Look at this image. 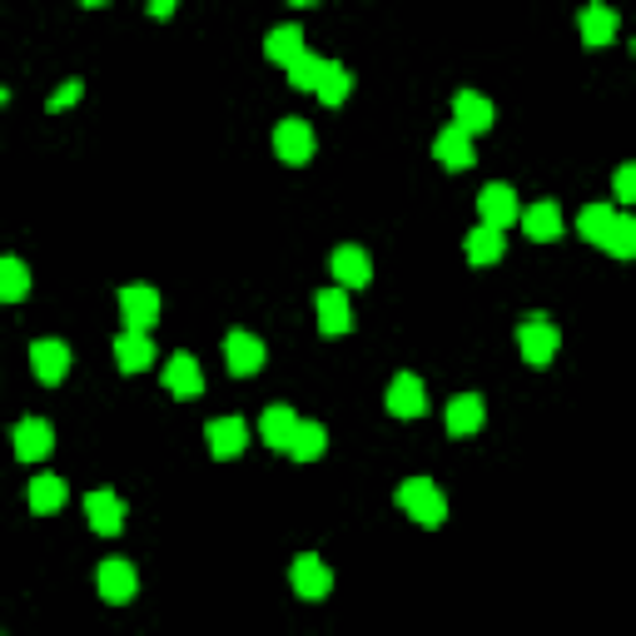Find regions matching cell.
Here are the masks:
<instances>
[{"mask_svg": "<svg viewBox=\"0 0 636 636\" xmlns=\"http://www.w3.org/2000/svg\"><path fill=\"white\" fill-rule=\"evenodd\" d=\"M398 507L418 522V528H442V522H448V497H442V487L432 483V477H408V483L398 487Z\"/></svg>", "mask_w": 636, "mask_h": 636, "instance_id": "cell-1", "label": "cell"}, {"mask_svg": "<svg viewBox=\"0 0 636 636\" xmlns=\"http://www.w3.org/2000/svg\"><path fill=\"white\" fill-rule=\"evenodd\" d=\"M289 582H293V592H299L303 602H324V597L334 592V567H328L319 552H299L293 567H289Z\"/></svg>", "mask_w": 636, "mask_h": 636, "instance_id": "cell-2", "label": "cell"}, {"mask_svg": "<svg viewBox=\"0 0 636 636\" xmlns=\"http://www.w3.org/2000/svg\"><path fill=\"white\" fill-rule=\"evenodd\" d=\"M518 348H522V358H528L532 368H547L552 358H557V348H562L557 324H552L547 313H532L528 324L518 328Z\"/></svg>", "mask_w": 636, "mask_h": 636, "instance_id": "cell-3", "label": "cell"}, {"mask_svg": "<svg viewBox=\"0 0 636 636\" xmlns=\"http://www.w3.org/2000/svg\"><path fill=\"white\" fill-rule=\"evenodd\" d=\"M95 587L109 606H125V602H135V592H140V571H135L125 557H105L100 571H95Z\"/></svg>", "mask_w": 636, "mask_h": 636, "instance_id": "cell-4", "label": "cell"}, {"mask_svg": "<svg viewBox=\"0 0 636 636\" xmlns=\"http://www.w3.org/2000/svg\"><path fill=\"white\" fill-rule=\"evenodd\" d=\"M477 215H483L487 229H512L522 224V209H518V195H512V184H487L483 195H477Z\"/></svg>", "mask_w": 636, "mask_h": 636, "instance_id": "cell-5", "label": "cell"}, {"mask_svg": "<svg viewBox=\"0 0 636 636\" xmlns=\"http://www.w3.org/2000/svg\"><path fill=\"white\" fill-rule=\"evenodd\" d=\"M274 154H279V164H289V170L309 164L313 160V130H309V119H279V130H274Z\"/></svg>", "mask_w": 636, "mask_h": 636, "instance_id": "cell-6", "label": "cell"}, {"mask_svg": "<svg viewBox=\"0 0 636 636\" xmlns=\"http://www.w3.org/2000/svg\"><path fill=\"white\" fill-rule=\"evenodd\" d=\"M313 319H319V334L344 338L354 328V313H348V289H319L313 293Z\"/></svg>", "mask_w": 636, "mask_h": 636, "instance_id": "cell-7", "label": "cell"}, {"mask_svg": "<svg viewBox=\"0 0 636 636\" xmlns=\"http://www.w3.org/2000/svg\"><path fill=\"white\" fill-rule=\"evenodd\" d=\"M119 313H125V324L135 334H150L160 324V293L144 289V284H130V289H119Z\"/></svg>", "mask_w": 636, "mask_h": 636, "instance_id": "cell-8", "label": "cell"}, {"mask_svg": "<svg viewBox=\"0 0 636 636\" xmlns=\"http://www.w3.org/2000/svg\"><path fill=\"white\" fill-rule=\"evenodd\" d=\"M164 389H170L174 398H199V393H205V368H199V358L174 354L170 363H164Z\"/></svg>", "mask_w": 636, "mask_h": 636, "instance_id": "cell-9", "label": "cell"}, {"mask_svg": "<svg viewBox=\"0 0 636 636\" xmlns=\"http://www.w3.org/2000/svg\"><path fill=\"white\" fill-rule=\"evenodd\" d=\"M493 119H497L493 100L477 95V90H463V95L453 100V125L463 135H487V130H493Z\"/></svg>", "mask_w": 636, "mask_h": 636, "instance_id": "cell-10", "label": "cell"}, {"mask_svg": "<svg viewBox=\"0 0 636 636\" xmlns=\"http://www.w3.org/2000/svg\"><path fill=\"white\" fill-rule=\"evenodd\" d=\"M224 363L234 378H254L264 368V344L254 334H244V328H234V334L224 338Z\"/></svg>", "mask_w": 636, "mask_h": 636, "instance_id": "cell-11", "label": "cell"}, {"mask_svg": "<svg viewBox=\"0 0 636 636\" xmlns=\"http://www.w3.org/2000/svg\"><path fill=\"white\" fill-rule=\"evenodd\" d=\"M85 518L100 537H119V532H125V502H119L109 487H100V493L85 497Z\"/></svg>", "mask_w": 636, "mask_h": 636, "instance_id": "cell-12", "label": "cell"}, {"mask_svg": "<svg viewBox=\"0 0 636 636\" xmlns=\"http://www.w3.org/2000/svg\"><path fill=\"white\" fill-rule=\"evenodd\" d=\"M328 269H334L338 289H368V284H373V259H368L358 244L334 248V264H328Z\"/></svg>", "mask_w": 636, "mask_h": 636, "instance_id": "cell-13", "label": "cell"}, {"mask_svg": "<svg viewBox=\"0 0 636 636\" xmlns=\"http://www.w3.org/2000/svg\"><path fill=\"white\" fill-rule=\"evenodd\" d=\"M389 413L393 418H423L428 413V393H423L418 373H398L389 383Z\"/></svg>", "mask_w": 636, "mask_h": 636, "instance_id": "cell-14", "label": "cell"}, {"mask_svg": "<svg viewBox=\"0 0 636 636\" xmlns=\"http://www.w3.org/2000/svg\"><path fill=\"white\" fill-rule=\"evenodd\" d=\"M205 438H209V453H215L219 463H229V458H239L248 448V423L244 418H215L205 428Z\"/></svg>", "mask_w": 636, "mask_h": 636, "instance_id": "cell-15", "label": "cell"}, {"mask_svg": "<svg viewBox=\"0 0 636 636\" xmlns=\"http://www.w3.org/2000/svg\"><path fill=\"white\" fill-rule=\"evenodd\" d=\"M442 418H448V432H453V438H473V432L487 423L483 393H458V398L448 403V413H442Z\"/></svg>", "mask_w": 636, "mask_h": 636, "instance_id": "cell-16", "label": "cell"}, {"mask_svg": "<svg viewBox=\"0 0 636 636\" xmlns=\"http://www.w3.org/2000/svg\"><path fill=\"white\" fill-rule=\"evenodd\" d=\"M31 368L41 383H66L70 373V348L60 344V338H41V344H31Z\"/></svg>", "mask_w": 636, "mask_h": 636, "instance_id": "cell-17", "label": "cell"}, {"mask_svg": "<svg viewBox=\"0 0 636 636\" xmlns=\"http://www.w3.org/2000/svg\"><path fill=\"white\" fill-rule=\"evenodd\" d=\"M522 234H528L532 244H552V239L562 234V205L557 199H537V205L522 209Z\"/></svg>", "mask_w": 636, "mask_h": 636, "instance_id": "cell-18", "label": "cell"}, {"mask_svg": "<svg viewBox=\"0 0 636 636\" xmlns=\"http://www.w3.org/2000/svg\"><path fill=\"white\" fill-rule=\"evenodd\" d=\"M50 448H55V428L45 418H25L15 428V458L21 463H41V458H50Z\"/></svg>", "mask_w": 636, "mask_h": 636, "instance_id": "cell-19", "label": "cell"}, {"mask_svg": "<svg viewBox=\"0 0 636 636\" xmlns=\"http://www.w3.org/2000/svg\"><path fill=\"white\" fill-rule=\"evenodd\" d=\"M432 160L442 164V170H453V174H463L467 164H473V135H463L458 125H448V130L432 140Z\"/></svg>", "mask_w": 636, "mask_h": 636, "instance_id": "cell-20", "label": "cell"}, {"mask_svg": "<svg viewBox=\"0 0 636 636\" xmlns=\"http://www.w3.org/2000/svg\"><path fill=\"white\" fill-rule=\"evenodd\" d=\"M299 423H303V418H299L293 408H269V413L259 418V438L269 442L274 453H289L293 438H299Z\"/></svg>", "mask_w": 636, "mask_h": 636, "instance_id": "cell-21", "label": "cell"}, {"mask_svg": "<svg viewBox=\"0 0 636 636\" xmlns=\"http://www.w3.org/2000/svg\"><path fill=\"white\" fill-rule=\"evenodd\" d=\"M115 363H119V373H144V368L154 363L150 334H135V328H125V334L115 338Z\"/></svg>", "mask_w": 636, "mask_h": 636, "instance_id": "cell-22", "label": "cell"}, {"mask_svg": "<svg viewBox=\"0 0 636 636\" xmlns=\"http://www.w3.org/2000/svg\"><path fill=\"white\" fill-rule=\"evenodd\" d=\"M264 55H269L274 66L289 70L293 60H303V55H309V50H303V31H299V25H274V31L264 35Z\"/></svg>", "mask_w": 636, "mask_h": 636, "instance_id": "cell-23", "label": "cell"}, {"mask_svg": "<svg viewBox=\"0 0 636 636\" xmlns=\"http://www.w3.org/2000/svg\"><path fill=\"white\" fill-rule=\"evenodd\" d=\"M502 234H497V229H487V224H477L473 234L463 239V254H467V264H473V269H487V264H497L502 259Z\"/></svg>", "mask_w": 636, "mask_h": 636, "instance_id": "cell-24", "label": "cell"}, {"mask_svg": "<svg viewBox=\"0 0 636 636\" xmlns=\"http://www.w3.org/2000/svg\"><path fill=\"white\" fill-rule=\"evenodd\" d=\"M328 453V428L324 423H299V438H293L289 458L293 463H319Z\"/></svg>", "mask_w": 636, "mask_h": 636, "instance_id": "cell-25", "label": "cell"}, {"mask_svg": "<svg viewBox=\"0 0 636 636\" xmlns=\"http://www.w3.org/2000/svg\"><path fill=\"white\" fill-rule=\"evenodd\" d=\"M582 41L592 45V50L612 45L616 41V11H606V5H587L582 11Z\"/></svg>", "mask_w": 636, "mask_h": 636, "instance_id": "cell-26", "label": "cell"}, {"mask_svg": "<svg viewBox=\"0 0 636 636\" xmlns=\"http://www.w3.org/2000/svg\"><path fill=\"white\" fill-rule=\"evenodd\" d=\"M612 224H616V209H612V205H587L582 215H577V234H582L587 244H597V248L606 244Z\"/></svg>", "mask_w": 636, "mask_h": 636, "instance_id": "cell-27", "label": "cell"}, {"mask_svg": "<svg viewBox=\"0 0 636 636\" xmlns=\"http://www.w3.org/2000/svg\"><path fill=\"white\" fill-rule=\"evenodd\" d=\"M348 90H354V76H348V66H338V60H324V76H319V90H313V95L324 100V105H344Z\"/></svg>", "mask_w": 636, "mask_h": 636, "instance_id": "cell-28", "label": "cell"}, {"mask_svg": "<svg viewBox=\"0 0 636 636\" xmlns=\"http://www.w3.org/2000/svg\"><path fill=\"white\" fill-rule=\"evenodd\" d=\"M31 507L35 512H60V507H66V483L55 473L31 477Z\"/></svg>", "mask_w": 636, "mask_h": 636, "instance_id": "cell-29", "label": "cell"}, {"mask_svg": "<svg viewBox=\"0 0 636 636\" xmlns=\"http://www.w3.org/2000/svg\"><path fill=\"white\" fill-rule=\"evenodd\" d=\"M25 293H31V269H25L21 259H0V299L5 303H21Z\"/></svg>", "mask_w": 636, "mask_h": 636, "instance_id": "cell-30", "label": "cell"}, {"mask_svg": "<svg viewBox=\"0 0 636 636\" xmlns=\"http://www.w3.org/2000/svg\"><path fill=\"white\" fill-rule=\"evenodd\" d=\"M606 254L612 259H636V215H616L612 234H606Z\"/></svg>", "mask_w": 636, "mask_h": 636, "instance_id": "cell-31", "label": "cell"}, {"mask_svg": "<svg viewBox=\"0 0 636 636\" xmlns=\"http://www.w3.org/2000/svg\"><path fill=\"white\" fill-rule=\"evenodd\" d=\"M319 76H324V60H319V55H303V60H293V66H289V85L293 90H319Z\"/></svg>", "mask_w": 636, "mask_h": 636, "instance_id": "cell-32", "label": "cell"}, {"mask_svg": "<svg viewBox=\"0 0 636 636\" xmlns=\"http://www.w3.org/2000/svg\"><path fill=\"white\" fill-rule=\"evenodd\" d=\"M612 189H616V199H622V205L636 209V164H622V170L612 174Z\"/></svg>", "mask_w": 636, "mask_h": 636, "instance_id": "cell-33", "label": "cell"}, {"mask_svg": "<svg viewBox=\"0 0 636 636\" xmlns=\"http://www.w3.org/2000/svg\"><path fill=\"white\" fill-rule=\"evenodd\" d=\"M80 95H85V80H66V85L50 95V105H45V109H70Z\"/></svg>", "mask_w": 636, "mask_h": 636, "instance_id": "cell-34", "label": "cell"}, {"mask_svg": "<svg viewBox=\"0 0 636 636\" xmlns=\"http://www.w3.org/2000/svg\"><path fill=\"white\" fill-rule=\"evenodd\" d=\"M150 15H154V21H164V15H174V5H170V0H150Z\"/></svg>", "mask_w": 636, "mask_h": 636, "instance_id": "cell-35", "label": "cell"}]
</instances>
